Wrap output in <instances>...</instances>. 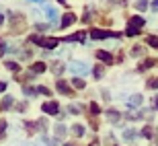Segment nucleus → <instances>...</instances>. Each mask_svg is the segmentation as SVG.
<instances>
[{"label":"nucleus","instance_id":"1","mask_svg":"<svg viewBox=\"0 0 158 146\" xmlns=\"http://www.w3.org/2000/svg\"><path fill=\"white\" fill-rule=\"evenodd\" d=\"M29 41H31V43H37V45H41V47H45V49H53V47H58V43H60V39H49V37H37V35H33Z\"/></svg>","mask_w":158,"mask_h":146},{"label":"nucleus","instance_id":"2","mask_svg":"<svg viewBox=\"0 0 158 146\" xmlns=\"http://www.w3.org/2000/svg\"><path fill=\"white\" fill-rule=\"evenodd\" d=\"M68 68H70L72 74H86V72H88L86 62H80V60H74V62H70V64H68Z\"/></svg>","mask_w":158,"mask_h":146},{"label":"nucleus","instance_id":"3","mask_svg":"<svg viewBox=\"0 0 158 146\" xmlns=\"http://www.w3.org/2000/svg\"><path fill=\"white\" fill-rule=\"evenodd\" d=\"M56 88H58L62 95H66V97H74V91H72V87L64 80V78H58V82H56Z\"/></svg>","mask_w":158,"mask_h":146},{"label":"nucleus","instance_id":"4","mask_svg":"<svg viewBox=\"0 0 158 146\" xmlns=\"http://www.w3.org/2000/svg\"><path fill=\"white\" fill-rule=\"evenodd\" d=\"M41 111H45L47 115H58L60 113V105L56 101H45L43 105H41Z\"/></svg>","mask_w":158,"mask_h":146},{"label":"nucleus","instance_id":"5","mask_svg":"<svg viewBox=\"0 0 158 146\" xmlns=\"http://www.w3.org/2000/svg\"><path fill=\"white\" fill-rule=\"evenodd\" d=\"M93 39H105V37H119V33H111V31H101V29H93L90 31Z\"/></svg>","mask_w":158,"mask_h":146},{"label":"nucleus","instance_id":"6","mask_svg":"<svg viewBox=\"0 0 158 146\" xmlns=\"http://www.w3.org/2000/svg\"><path fill=\"white\" fill-rule=\"evenodd\" d=\"M74 23H76V15H74V12H66L60 27H62V29H68V27H70V25H74Z\"/></svg>","mask_w":158,"mask_h":146},{"label":"nucleus","instance_id":"7","mask_svg":"<svg viewBox=\"0 0 158 146\" xmlns=\"http://www.w3.org/2000/svg\"><path fill=\"white\" fill-rule=\"evenodd\" d=\"M105 117H107L111 123H117L119 117H121V113H119L117 109H107V111H105Z\"/></svg>","mask_w":158,"mask_h":146},{"label":"nucleus","instance_id":"8","mask_svg":"<svg viewBox=\"0 0 158 146\" xmlns=\"http://www.w3.org/2000/svg\"><path fill=\"white\" fill-rule=\"evenodd\" d=\"M64 68H66V66H64V62L56 60V62L52 64V68H49V70H52V74H53V76H60L62 72H64Z\"/></svg>","mask_w":158,"mask_h":146},{"label":"nucleus","instance_id":"9","mask_svg":"<svg viewBox=\"0 0 158 146\" xmlns=\"http://www.w3.org/2000/svg\"><path fill=\"white\" fill-rule=\"evenodd\" d=\"M127 27H131V29H138V31H142L140 27H144V19L142 17H131L129 19V25Z\"/></svg>","mask_w":158,"mask_h":146},{"label":"nucleus","instance_id":"10","mask_svg":"<svg viewBox=\"0 0 158 146\" xmlns=\"http://www.w3.org/2000/svg\"><path fill=\"white\" fill-rule=\"evenodd\" d=\"M45 19L49 21V23H56V21H58V11L52 8V6H47L45 8Z\"/></svg>","mask_w":158,"mask_h":146},{"label":"nucleus","instance_id":"11","mask_svg":"<svg viewBox=\"0 0 158 146\" xmlns=\"http://www.w3.org/2000/svg\"><path fill=\"white\" fill-rule=\"evenodd\" d=\"M12 103H15V101H12V95H4V99L0 101V109H2V111H8Z\"/></svg>","mask_w":158,"mask_h":146},{"label":"nucleus","instance_id":"12","mask_svg":"<svg viewBox=\"0 0 158 146\" xmlns=\"http://www.w3.org/2000/svg\"><path fill=\"white\" fill-rule=\"evenodd\" d=\"M97 58H99L101 62H105V64H113V56L109 52H103V49H101V52H97Z\"/></svg>","mask_w":158,"mask_h":146},{"label":"nucleus","instance_id":"13","mask_svg":"<svg viewBox=\"0 0 158 146\" xmlns=\"http://www.w3.org/2000/svg\"><path fill=\"white\" fill-rule=\"evenodd\" d=\"M53 136H56V138H64L66 136V126H62V123L53 126Z\"/></svg>","mask_w":158,"mask_h":146},{"label":"nucleus","instance_id":"14","mask_svg":"<svg viewBox=\"0 0 158 146\" xmlns=\"http://www.w3.org/2000/svg\"><path fill=\"white\" fill-rule=\"evenodd\" d=\"M158 64V60H144L140 66H138V70H148V68H152V66Z\"/></svg>","mask_w":158,"mask_h":146},{"label":"nucleus","instance_id":"15","mask_svg":"<svg viewBox=\"0 0 158 146\" xmlns=\"http://www.w3.org/2000/svg\"><path fill=\"white\" fill-rule=\"evenodd\" d=\"M84 37H86V33L80 31V33H74V35H70V37H64V41H82Z\"/></svg>","mask_w":158,"mask_h":146},{"label":"nucleus","instance_id":"16","mask_svg":"<svg viewBox=\"0 0 158 146\" xmlns=\"http://www.w3.org/2000/svg\"><path fill=\"white\" fill-rule=\"evenodd\" d=\"M31 72L35 74V72H45V64L43 62H35V64L31 66Z\"/></svg>","mask_w":158,"mask_h":146},{"label":"nucleus","instance_id":"17","mask_svg":"<svg viewBox=\"0 0 158 146\" xmlns=\"http://www.w3.org/2000/svg\"><path fill=\"white\" fill-rule=\"evenodd\" d=\"M103 72H105V68H103V66H94V70H93V74H94V78H97V80H101V78H103Z\"/></svg>","mask_w":158,"mask_h":146},{"label":"nucleus","instance_id":"18","mask_svg":"<svg viewBox=\"0 0 158 146\" xmlns=\"http://www.w3.org/2000/svg\"><path fill=\"white\" fill-rule=\"evenodd\" d=\"M72 134H74V136H82V134H84V126L74 123V126H72Z\"/></svg>","mask_w":158,"mask_h":146},{"label":"nucleus","instance_id":"19","mask_svg":"<svg viewBox=\"0 0 158 146\" xmlns=\"http://www.w3.org/2000/svg\"><path fill=\"white\" fill-rule=\"evenodd\" d=\"M142 101H144V99H142V95H134V97H129L127 103H129V105H142Z\"/></svg>","mask_w":158,"mask_h":146},{"label":"nucleus","instance_id":"20","mask_svg":"<svg viewBox=\"0 0 158 146\" xmlns=\"http://www.w3.org/2000/svg\"><path fill=\"white\" fill-rule=\"evenodd\" d=\"M144 52H146V49H144V47H140V45H134V47H131V56H134V58L144 56Z\"/></svg>","mask_w":158,"mask_h":146},{"label":"nucleus","instance_id":"21","mask_svg":"<svg viewBox=\"0 0 158 146\" xmlns=\"http://www.w3.org/2000/svg\"><path fill=\"white\" fill-rule=\"evenodd\" d=\"M146 43H148L150 47H154V49H158V37H156V35H150V37L146 39Z\"/></svg>","mask_w":158,"mask_h":146},{"label":"nucleus","instance_id":"22","mask_svg":"<svg viewBox=\"0 0 158 146\" xmlns=\"http://www.w3.org/2000/svg\"><path fill=\"white\" fill-rule=\"evenodd\" d=\"M72 87H74V88H84V87H86V82L82 80V78H72Z\"/></svg>","mask_w":158,"mask_h":146},{"label":"nucleus","instance_id":"23","mask_svg":"<svg viewBox=\"0 0 158 146\" xmlns=\"http://www.w3.org/2000/svg\"><path fill=\"white\" fill-rule=\"evenodd\" d=\"M135 8H138L140 12H144L148 8V0H138V2H135Z\"/></svg>","mask_w":158,"mask_h":146},{"label":"nucleus","instance_id":"24","mask_svg":"<svg viewBox=\"0 0 158 146\" xmlns=\"http://www.w3.org/2000/svg\"><path fill=\"white\" fill-rule=\"evenodd\" d=\"M123 138L125 140H131V138H138V134H135V130H125L123 132Z\"/></svg>","mask_w":158,"mask_h":146},{"label":"nucleus","instance_id":"25","mask_svg":"<svg viewBox=\"0 0 158 146\" xmlns=\"http://www.w3.org/2000/svg\"><path fill=\"white\" fill-rule=\"evenodd\" d=\"M4 66L8 68V70H19V64H17V62H12V60H6Z\"/></svg>","mask_w":158,"mask_h":146},{"label":"nucleus","instance_id":"26","mask_svg":"<svg viewBox=\"0 0 158 146\" xmlns=\"http://www.w3.org/2000/svg\"><path fill=\"white\" fill-rule=\"evenodd\" d=\"M68 111H70L72 115H78V113H82V109L78 105H68Z\"/></svg>","mask_w":158,"mask_h":146},{"label":"nucleus","instance_id":"27","mask_svg":"<svg viewBox=\"0 0 158 146\" xmlns=\"http://www.w3.org/2000/svg\"><path fill=\"white\" fill-rule=\"evenodd\" d=\"M146 87L148 88H158V76H156V78H150V80L146 82Z\"/></svg>","mask_w":158,"mask_h":146},{"label":"nucleus","instance_id":"28","mask_svg":"<svg viewBox=\"0 0 158 146\" xmlns=\"http://www.w3.org/2000/svg\"><path fill=\"white\" fill-rule=\"evenodd\" d=\"M37 93H41V95H47V97H49V95H52V91H49L47 87H37Z\"/></svg>","mask_w":158,"mask_h":146},{"label":"nucleus","instance_id":"29","mask_svg":"<svg viewBox=\"0 0 158 146\" xmlns=\"http://www.w3.org/2000/svg\"><path fill=\"white\" fill-rule=\"evenodd\" d=\"M90 111H93V115H99V113H101V107L97 105V103H90Z\"/></svg>","mask_w":158,"mask_h":146},{"label":"nucleus","instance_id":"30","mask_svg":"<svg viewBox=\"0 0 158 146\" xmlns=\"http://www.w3.org/2000/svg\"><path fill=\"white\" fill-rule=\"evenodd\" d=\"M25 126H27V132H35V122H25Z\"/></svg>","mask_w":158,"mask_h":146},{"label":"nucleus","instance_id":"31","mask_svg":"<svg viewBox=\"0 0 158 146\" xmlns=\"http://www.w3.org/2000/svg\"><path fill=\"white\" fill-rule=\"evenodd\" d=\"M25 95H29V97H33V95H37V88H31V87H25Z\"/></svg>","mask_w":158,"mask_h":146},{"label":"nucleus","instance_id":"32","mask_svg":"<svg viewBox=\"0 0 158 146\" xmlns=\"http://www.w3.org/2000/svg\"><path fill=\"white\" fill-rule=\"evenodd\" d=\"M35 29L43 33V31H47V29H49V25H41V23H35Z\"/></svg>","mask_w":158,"mask_h":146},{"label":"nucleus","instance_id":"33","mask_svg":"<svg viewBox=\"0 0 158 146\" xmlns=\"http://www.w3.org/2000/svg\"><path fill=\"white\" fill-rule=\"evenodd\" d=\"M142 136H144V138H152V130H150V128H144Z\"/></svg>","mask_w":158,"mask_h":146},{"label":"nucleus","instance_id":"34","mask_svg":"<svg viewBox=\"0 0 158 146\" xmlns=\"http://www.w3.org/2000/svg\"><path fill=\"white\" fill-rule=\"evenodd\" d=\"M127 35H129V37H134V35H140V31H138V29H131V27H127Z\"/></svg>","mask_w":158,"mask_h":146},{"label":"nucleus","instance_id":"35","mask_svg":"<svg viewBox=\"0 0 158 146\" xmlns=\"http://www.w3.org/2000/svg\"><path fill=\"white\" fill-rule=\"evenodd\" d=\"M4 130H6V122L2 119V122H0V138H2V134H4Z\"/></svg>","mask_w":158,"mask_h":146},{"label":"nucleus","instance_id":"36","mask_svg":"<svg viewBox=\"0 0 158 146\" xmlns=\"http://www.w3.org/2000/svg\"><path fill=\"white\" fill-rule=\"evenodd\" d=\"M27 109V103H17V111H25Z\"/></svg>","mask_w":158,"mask_h":146},{"label":"nucleus","instance_id":"37","mask_svg":"<svg viewBox=\"0 0 158 146\" xmlns=\"http://www.w3.org/2000/svg\"><path fill=\"white\" fill-rule=\"evenodd\" d=\"M158 11V0H154V2H152V12H156Z\"/></svg>","mask_w":158,"mask_h":146},{"label":"nucleus","instance_id":"38","mask_svg":"<svg viewBox=\"0 0 158 146\" xmlns=\"http://www.w3.org/2000/svg\"><path fill=\"white\" fill-rule=\"evenodd\" d=\"M4 91H6V82L0 80V93H4Z\"/></svg>","mask_w":158,"mask_h":146},{"label":"nucleus","instance_id":"39","mask_svg":"<svg viewBox=\"0 0 158 146\" xmlns=\"http://www.w3.org/2000/svg\"><path fill=\"white\" fill-rule=\"evenodd\" d=\"M64 146H76V144H72V142H66V144Z\"/></svg>","mask_w":158,"mask_h":146},{"label":"nucleus","instance_id":"40","mask_svg":"<svg viewBox=\"0 0 158 146\" xmlns=\"http://www.w3.org/2000/svg\"><path fill=\"white\" fill-rule=\"evenodd\" d=\"M2 23H4V17H2V15H0V25H2Z\"/></svg>","mask_w":158,"mask_h":146},{"label":"nucleus","instance_id":"41","mask_svg":"<svg viewBox=\"0 0 158 146\" xmlns=\"http://www.w3.org/2000/svg\"><path fill=\"white\" fill-rule=\"evenodd\" d=\"M33 2H41V0H33Z\"/></svg>","mask_w":158,"mask_h":146},{"label":"nucleus","instance_id":"42","mask_svg":"<svg viewBox=\"0 0 158 146\" xmlns=\"http://www.w3.org/2000/svg\"><path fill=\"white\" fill-rule=\"evenodd\" d=\"M58 2H66V0H58Z\"/></svg>","mask_w":158,"mask_h":146}]
</instances>
